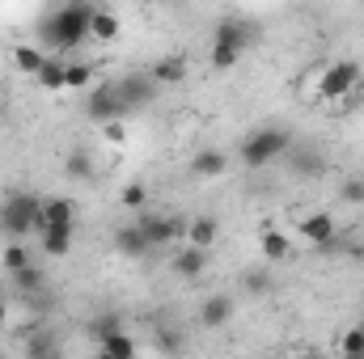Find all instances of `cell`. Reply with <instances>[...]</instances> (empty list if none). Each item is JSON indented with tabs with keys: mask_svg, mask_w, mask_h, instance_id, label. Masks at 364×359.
I'll return each instance as SVG.
<instances>
[{
	"mask_svg": "<svg viewBox=\"0 0 364 359\" xmlns=\"http://www.w3.org/2000/svg\"><path fill=\"white\" fill-rule=\"evenodd\" d=\"M4 326H9V300L0 296V330H4Z\"/></svg>",
	"mask_w": 364,
	"mask_h": 359,
	"instance_id": "33",
	"label": "cell"
},
{
	"mask_svg": "<svg viewBox=\"0 0 364 359\" xmlns=\"http://www.w3.org/2000/svg\"><path fill=\"white\" fill-rule=\"evenodd\" d=\"M191 178H199V182H212V178H220L225 170H229V153H220V148H199L195 157H191Z\"/></svg>",
	"mask_w": 364,
	"mask_h": 359,
	"instance_id": "10",
	"label": "cell"
},
{
	"mask_svg": "<svg viewBox=\"0 0 364 359\" xmlns=\"http://www.w3.org/2000/svg\"><path fill=\"white\" fill-rule=\"evenodd\" d=\"M212 47H229V51H242V55H246V47H250V21H242V17H225V21H216Z\"/></svg>",
	"mask_w": 364,
	"mask_h": 359,
	"instance_id": "9",
	"label": "cell"
},
{
	"mask_svg": "<svg viewBox=\"0 0 364 359\" xmlns=\"http://www.w3.org/2000/svg\"><path fill=\"white\" fill-rule=\"evenodd\" d=\"M343 199H348V203H364V178H348L343 182Z\"/></svg>",
	"mask_w": 364,
	"mask_h": 359,
	"instance_id": "30",
	"label": "cell"
},
{
	"mask_svg": "<svg viewBox=\"0 0 364 359\" xmlns=\"http://www.w3.org/2000/svg\"><path fill=\"white\" fill-rule=\"evenodd\" d=\"M259 250H263V258L267 263H284L288 254H292V241L284 237V228H263V237H259Z\"/></svg>",
	"mask_w": 364,
	"mask_h": 359,
	"instance_id": "19",
	"label": "cell"
},
{
	"mask_svg": "<svg viewBox=\"0 0 364 359\" xmlns=\"http://www.w3.org/2000/svg\"><path fill=\"white\" fill-rule=\"evenodd\" d=\"M119 203H123L127 211H144V203H149V186H144V182H127L123 194H119Z\"/></svg>",
	"mask_w": 364,
	"mask_h": 359,
	"instance_id": "26",
	"label": "cell"
},
{
	"mask_svg": "<svg viewBox=\"0 0 364 359\" xmlns=\"http://www.w3.org/2000/svg\"><path fill=\"white\" fill-rule=\"evenodd\" d=\"M34 81H38L43 89L60 93V89H64V60H47V64H43V72H38Z\"/></svg>",
	"mask_w": 364,
	"mask_h": 359,
	"instance_id": "24",
	"label": "cell"
},
{
	"mask_svg": "<svg viewBox=\"0 0 364 359\" xmlns=\"http://www.w3.org/2000/svg\"><path fill=\"white\" fill-rule=\"evenodd\" d=\"M64 89H93V64H85V60H64Z\"/></svg>",
	"mask_w": 364,
	"mask_h": 359,
	"instance_id": "22",
	"label": "cell"
},
{
	"mask_svg": "<svg viewBox=\"0 0 364 359\" xmlns=\"http://www.w3.org/2000/svg\"><path fill=\"white\" fill-rule=\"evenodd\" d=\"M73 233H77V224H64V228H43V233H38L43 254H47V258H64V254L73 250Z\"/></svg>",
	"mask_w": 364,
	"mask_h": 359,
	"instance_id": "16",
	"label": "cell"
},
{
	"mask_svg": "<svg viewBox=\"0 0 364 359\" xmlns=\"http://www.w3.org/2000/svg\"><path fill=\"white\" fill-rule=\"evenodd\" d=\"M93 359H114V355H106V351H93Z\"/></svg>",
	"mask_w": 364,
	"mask_h": 359,
	"instance_id": "36",
	"label": "cell"
},
{
	"mask_svg": "<svg viewBox=\"0 0 364 359\" xmlns=\"http://www.w3.org/2000/svg\"><path fill=\"white\" fill-rule=\"evenodd\" d=\"M85 114H90L93 123H123L132 110L123 106V97H119V85L114 81H106V85H97V89H90V97H85Z\"/></svg>",
	"mask_w": 364,
	"mask_h": 359,
	"instance_id": "5",
	"label": "cell"
},
{
	"mask_svg": "<svg viewBox=\"0 0 364 359\" xmlns=\"http://www.w3.org/2000/svg\"><path fill=\"white\" fill-rule=\"evenodd\" d=\"M288 170H292L296 178H322V174H326V157H322L318 148H296V144H292Z\"/></svg>",
	"mask_w": 364,
	"mask_h": 359,
	"instance_id": "12",
	"label": "cell"
},
{
	"mask_svg": "<svg viewBox=\"0 0 364 359\" xmlns=\"http://www.w3.org/2000/svg\"><path fill=\"white\" fill-rule=\"evenodd\" d=\"M47 60H51V55H43L38 47H26V43H17V47H13V68H17V72H26V77H38Z\"/></svg>",
	"mask_w": 364,
	"mask_h": 359,
	"instance_id": "21",
	"label": "cell"
},
{
	"mask_svg": "<svg viewBox=\"0 0 364 359\" xmlns=\"http://www.w3.org/2000/svg\"><path fill=\"white\" fill-rule=\"evenodd\" d=\"M64 224H77L73 199H64V194L43 199V203H38V233H43V228H64Z\"/></svg>",
	"mask_w": 364,
	"mask_h": 359,
	"instance_id": "8",
	"label": "cell"
},
{
	"mask_svg": "<svg viewBox=\"0 0 364 359\" xmlns=\"http://www.w3.org/2000/svg\"><path fill=\"white\" fill-rule=\"evenodd\" d=\"M149 77H153L157 89H161V85H182V81H186V55H161V60L149 68Z\"/></svg>",
	"mask_w": 364,
	"mask_h": 359,
	"instance_id": "15",
	"label": "cell"
},
{
	"mask_svg": "<svg viewBox=\"0 0 364 359\" xmlns=\"http://www.w3.org/2000/svg\"><path fill=\"white\" fill-rule=\"evenodd\" d=\"M242 287H246L250 296H272L275 279H272V270H246V275H242Z\"/></svg>",
	"mask_w": 364,
	"mask_h": 359,
	"instance_id": "25",
	"label": "cell"
},
{
	"mask_svg": "<svg viewBox=\"0 0 364 359\" xmlns=\"http://www.w3.org/2000/svg\"><path fill=\"white\" fill-rule=\"evenodd\" d=\"M208 258H212V254H203V250H191V245H182L178 254H174V275H178V279H199V275L208 270Z\"/></svg>",
	"mask_w": 364,
	"mask_h": 359,
	"instance_id": "18",
	"label": "cell"
},
{
	"mask_svg": "<svg viewBox=\"0 0 364 359\" xmlns=\"http://www.w3.org/2000/svg\"><path fill=\"white\" fill-rule=\"evenodd\" d=\"M90 21H93V4H60L43 17V43L55 51H77L90 38Z\"/></svg>",
	"mask_w": 364,
	"mask_h": 359,
	"instance_id": "1",
	"label": "cell"
},
{
	"mask_svg": "<svg viewBox=\"0 0 364 359\" xmlns=\"http://www.w3.org/2000/svg\"><path fill=\"white\" fill-rule=\"evenodd\" d=\"M335 220L326 216V211H318V216H305L301 220V237L309 241V245H335Z\"/></svg>",
	"mask_w": 364,
	"mask_h": 359,
	"instance_id": "14",
	"label": "cell"
},
{
	"mask_svg": "<svg viewBox=\"0 0 364 359\" xmlns=\"http://www.w3.org/2000/svg\"><path fill=\"white\" fill-rule=\"evenodd\" d=\"M114 250L127 254V258H144V254H149V241H144L140 224H123V228H114Z\"/></svg>",
	"mask_w": 364,
	"mask_h": 359,
	"instance_id": "17",
	"label": "cell"
},
{
	"mask_svg": "<svg viewBox=\"0 0 364 359\" xmlns=\"http://www.w3.org/2000/svg\"><path fill=\"white\" fill-rule=\"evenodd\" d=\"M229 317H233V296H208L199 304V326L203 330H220V326H229Z\"/></svg>",
	"mask_w": 364,
	"mask_h": 359,
	"instance_id": "13",
	"label": "cell"
},
{
	"mask_svg": "<svg viewBox=\"0 0 364 359\" xmlns=\"http://www.w3.org/2000/svg\"><path fill=\"white\" fill-rule=\"evenodd\" d=\"M114 85H119V97H123L127 110H140V106H149V101L157 97V85H153L149 72H127V77H119Z\"/></svg>",
	"mask_w": 364,
	"mask_h": 359,
	"instance_id": "7",
	"label": "cell"
},
{
	"mask_svg": "<svg viewBox=\"0 0 364 359\" xmlns=\"http://www.w3.org/2000/svg\"><path fill=\"white\" fill-rule=\"evenodd\" d=\"M38 194H26V190H17V194H9L4 203H0V233L9 237V241H26L30 233H38Z\"/></svg>",
	"mask_w": 364,
	"mask_h": 359,
	"instance_id": "3",
	"label": "cell"
},
{
	"mask_svg": "<svg viewBox=\"0 0 364 359\" xmlns=\"http://www.w3.org/2000/svg\"><path fill=\"white\" fill-rule=\"evenodd\" d=\"M68 174H73V178H93V161L85 153H73V157H68Z\"/></svg>",
	"mask_w": 364,
	"mask_h": 359,
	"instance_id": "29",
	"label": "cell"
},
{
	"mask_svg": "<svg viewBox=\"0 0 364 359\" xmlns=\"http://www.w3.org/2000/svg\"><path fill=\"white\" fill-rule=\"evenodd\" d=\"M339 355L343 359H364V326H352V330L339 338Z\"/></svg>",
	"mask_w": 364,
	"mask_h": 359,
	"instance_id": "27",
	"label": "cell"
},
{
	"mask_svg": "<svg viewBox=\"0 0 364 359\" xmlns=\"http://www.w3.org/2000/svg\"><path fill=\"white\" fill-rule=\"evenodd\" d=\"M26 359H60V351H34V355H26Z\"/></svg>",
	"mask_w": 364,
	"mask_h": 359,
	"instance_id": "34",
	"label": "cell"
},
{
	"mask_svg": "<svg viewBox=\"0 0 364 359\" xmlns=\"http://www.w3.org/2000/svg\"><path fill=\"white\" fill-rule=\"evenodd\" d=\"M102 131H106V140H110V144H123V140H127V136H123V123H106Z\"/></svg>",
	"mask_w": 364,
	"mask_h": 359,
	"instance_id": "32",
	"label": "cell"
},
{
	"mask_svg": "<svg viewBox=\"0 0 364 359\" xmlns=\"http://www.w3.org/2000/svg\"><path fill=\"white\" fill-rule=\"evenodd\" d=\"M301 359H326V355H322V351H305Z\"/></svg>",
	"mask_w": 364,
	"mask_h": 359,
	"instance_id": "35",
	"label": "cell"
},
{
	"mask_svg": "<svg viewBox=\"0 0 364 359\" xmlns=\"http://www.w3.org/2000/svg\"><path fill=\"white\" fill-rule=\"evenodd\" d=\"M119 13H110V9H93V21H90V38L97 43H114L119 38Z\"/></svg>",
	"mask_w": 364,
	"mask_h": 359,
	"instance_id": "20",
	"label": "cell"
},
{
	"mask_svg": "<svg viewBox=\"0 0 364 359\" xmlns=\"http://www.w3.org/2000/svg\"><path fill=\"white\" fill-rule=\"evenodd\" d=\"M292 153V131L288 127H255L242 140V165L246 170H267Z\"/></svg>",
	"mask_w": 364,
	"mask_h": 359,
	"instance_id": "2",
	"label": "cell"
},
{
	"mask_svg": "<svg viewBox=\"0 0 364 359\" xmlns=\"http://www.w3.org/2000/svg\"><path fill=\"white\" fill-rule=\"evenodd\" d=\"M13 287H17V292H26V296H38V292L47 287V275L30 263L26 270H17V275H13Z\"/></svg>",
	"mask_w": 364,
	"mask_h": 359,
	"instance_id": "23",
	"label": "cell"
},
{
	"mask_svg": "<svg viewBox=\"0 0 364 359\" xmlns=\"http://www.w3.org/2000/svg\"><path fill=\"white\" fill-rule=\"evenodd\" d=\"M356 89H360V64L356 60H335L318 77V97L322 101H348Z\"/></svg>",
	"mask_w": 364,
	"mask_h": 359,
	"instance_id": "4",
	"label": "cell"
},
{
	"mask_svg": "<svg viewBox=\"0 0 364 359\" xmlns=\"http://www.w3.org/2000/svg\"><path fill=\"white\" fill-rule=\"evenodd\" d=\"M30 267V254H26V245L21 241H9V250H4V270L9 275H17V270Z\"/></svg>",
	"mask_w": 364,
	"mask_h": 359,
	"instance_id": "28",
	"label": "cell"
},
{
	"mask_svg": "<svg viewBox=\"0 0 364 359\" xmlns=\"http://www.w3.org/2000/svg\"><path fill=\"white\" fill-rule=\"evenodd\" d=\"M216 241H220V224H216L212 216H195V220H186V245H191V250L212 254Z\"/></svg>",
	"mask_w": 364,
	"mask_h": 359,
	"instance_id": "11",
	"label": "cell"
},
{
	"mask_svg": "<svg viewBox=\"0 0 364 359\" xmlns=\"http://www.w3.org/2000/svg\"><path fill=\"white\" fill-rule=\"evenodd\" d=\"M34 351H55L51 334H34V338H30V355H34Z\"/></svg>",
	"mask_w": 364,
	"mask_h": 359,
	"instance_id": "31",
	"label": "cell"
},
{
	"mask_svg": "<svg viewBox=\"0 0 364 359\" xmlns=\"http://www.w3.org/2000/svg\"><path fill=\"white\" fill-rule=\"evenodd\" d=\"M136 224H140L149 250H161V245H174V241L186 245V220H178V216H157V211H149V216H140Z\"/></svg>",
	"mask_w": 364,
	"mask_h": 359,
	"instance_id": "6",
	"label": "cell"
}]
</instances>
